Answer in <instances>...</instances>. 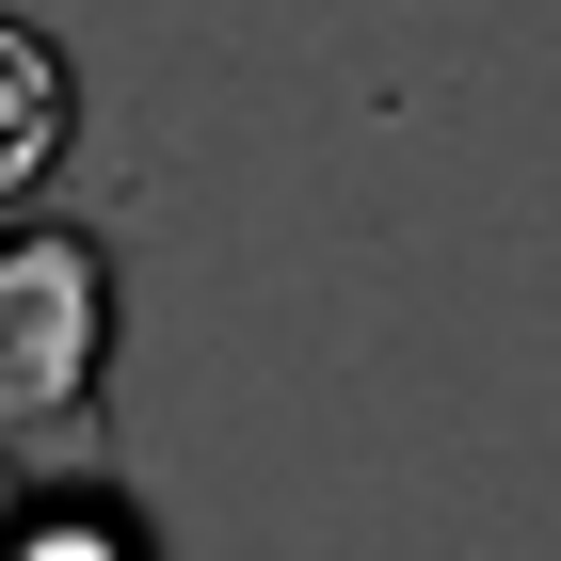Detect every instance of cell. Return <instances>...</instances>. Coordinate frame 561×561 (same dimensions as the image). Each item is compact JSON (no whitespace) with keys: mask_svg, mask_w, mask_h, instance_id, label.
I'll list each match as a JSON object with an SVG mask.
<instances>
[{"mask_svg":"<svg viewBox=\"0 0 561 561\" xmlns=\"http://www.w3.org/2000/svg\"><path fill=\"white\" fill-rule=\"evenodd\" d=\"M113 353H129V241L81 209H16V241H0V433L33 481L113 449Z\"/></svg>","mask_w":561,"mask_h":561,"instance_id":"6da1fadb","label":"cell"},{"mask_svg":"<svg viewBox=\"0 0 561 561\" xmlns=\"http://www.w3.org/2000/svg\"><path fill=\"white\" fill-rule=\"evenodd\" d=\"M0 96H16V129H0V193L48 209V176H65V129H81V81H65V33H0Z\"/></svg>","mask_w":561,"mask_h":561,"instance_id":"7a4b0ae2","label":"cell"},{"mask_svg":"<svg viewBox=\"0 0 561 561\" xmlns=\"http://www.w3.org/2000/svg\"><path fill=\"white\" fill-rule=\"evenodd\" d=\"M0 561H161V529H145V497H113V481H33V514H16V546Z\"/></svg>","mask_w":561,"mask_h":561,"instance_id":"3957f363","label":"cell"}]
</instances>
